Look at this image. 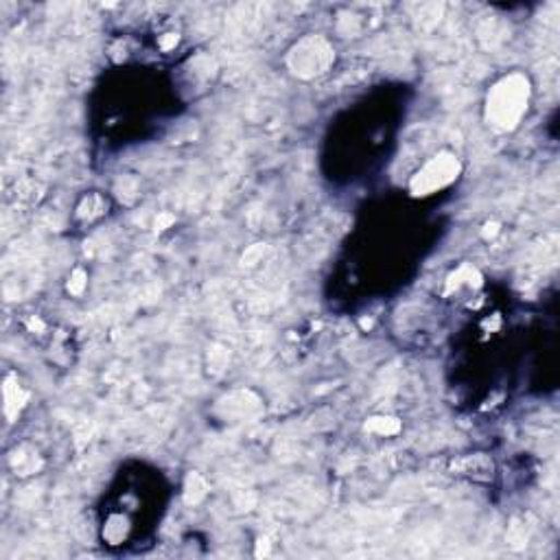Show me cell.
I'll list each match as a JSON object with an SVG mask.
<instances>
[{"instance_id": "7a4b0ae2", "label": "cell", "mask_w": 560, "mask_h": 560, "mask_svg": "<svg viewBox=\"0 0 560 560\" xmlns=\"http://www.w3.org/2000/svg\"><path fill=\"white\" fill-rule=\"evenodd\" d=\"M458 171H460V165L453 156H449V154L436 156L429 165H425L423 171H418V175L412 182V191L416 195H429V193L447 186L449 182H453Z\"/></svg>"}, {"instance_id": "6da1fadb", "label": "cell", "mask_w": 560, "mask_h": 560, "mask_svg": "<svg viewBox=\"0 0 560 560\" xmlns=\"http://www.w3.org/2000/svg\"><path fill=\"white\" fill-rule=\"evenodd\" d=\"M527 97L529 86L525 77L510 75L501 80L488 95V121L497 130H512L527 108Z\"/></svg>"}]
</instances>
